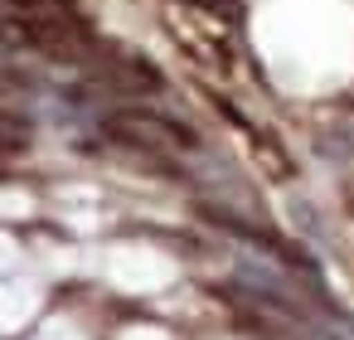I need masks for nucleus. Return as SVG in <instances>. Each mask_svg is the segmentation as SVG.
<instances>
[{"mask_svg": "<svg viewBox=\"0 0 354 340\" xmlns=\"http://www.w3.org/2000/svg\"><path fill=\"white\" fill-rule=\"evenodd\" d=\"M107 132L117 141L146 146V151H180V146H189V132L165 122V117H156V112H117V117H107Z\"/></svg>", "mask_w": 354, "mask_h": 340, "instance_id": "obj_1", "label": "nucleus"}, {"mask_svg": "<svg viewBox=\"0 0 354 340\" xmlns=\"http://www.w3.org/2000/svg\"><path fill=\"white\" fill-rule=\"evenodd\" d=\"M30 146V127L10 112H0V151H25Z\"/></svg>", "mask_w": 354, "mask_h": 340, "instance_id": "obj_2", "label": "nucleus"}]
</instances>
